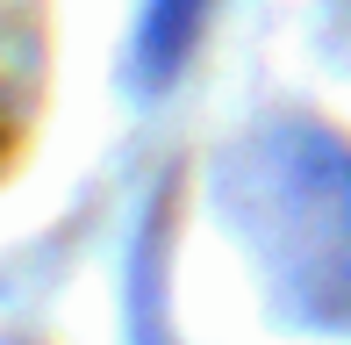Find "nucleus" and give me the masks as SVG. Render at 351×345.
<instances>
[{
	"label": "nucleus",
	"mask_w": 351,
	"mask_h": 345,
	"mask_svg": "<svg viewBox=\"0 0 351 345\" xmlns=\"http://www.w3.org/2000/svg\"><path fill=\"white\" fill-rule=\"evenodd\" d=\"M215 0H151V14H143V72H172L186 51H194V36L208 29Z\"/></svg>",
	"instance_id": "obj_2"
},
{
	"label": "nucleus",
	"mask_w": 351,
	"mask_h": 345,
	"mask_svg": "<svg viewBox=\"0 0 351 345\" xmlns=\"http://www.w3.org/2000/svg\"><path fill=\"white\" fill-rule=\"evenodd\" d=\"M265 187L287 201V216H308L315 230L287 238V266L323 295L330 317L351 309V151L323 130H273L265 137Z\"/></svg>",
	"instance_id": "obj_1"
}]
</instances>
